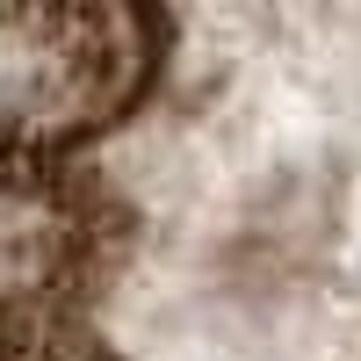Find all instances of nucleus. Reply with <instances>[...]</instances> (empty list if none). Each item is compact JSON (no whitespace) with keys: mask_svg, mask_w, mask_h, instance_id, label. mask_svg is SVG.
Returning <instances> with one entry per match:
<instances>
[{"mask_svg":"<svg viewBox=\"0 0 361 361\" xmlns=\"http://www.w3.org/2000/svg\"><path fill=\"white\" fill-rule=\"evenodd\" d=\"M0 361H109L66 304H0Z\"/></svg>","mask_w":361,"mask_h":361,"instance_id":"2","label":"nucleus"},{"mask_svg":"<svg viewBox=\"0 0 361 361\" xmlns=\"http://www.w3.org/2000/svg\"><path fill=\"white\" fill-rule=\"evenodd\" d=\"M159 29L130 8H22L0 15V152L51 159L109 130L152 73Z\"/></svg>","mask_w":361,"mask_h":361,"instance_id":"1","label":"nucleus"}]
</instances>
